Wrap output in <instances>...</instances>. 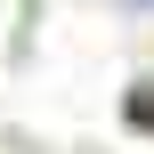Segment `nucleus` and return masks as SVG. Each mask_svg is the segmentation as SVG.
Masks as SVG:
<instances>
[{"mask_svg":"<svg viewBox=\"0 0 154 154\" xmlns=\"http://www.w3.org/2000/svg\"><path fill=\"white\" fill-rule=\"evenodd\" d=\"M130 8H154V0H130Z\"/></svg>","mask_w":154,"mask_h":154,"instance_id":"f257e3e1","label":"nucleus"}]
</instances>
